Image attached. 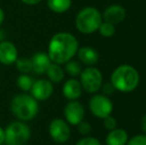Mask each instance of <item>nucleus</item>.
<instances>
[{
	"label": "nucleus",
	"mask_w": 146,
	"mask_h": 145,
	"mask_svg": "<svg viewBox=\"0 0 146 145\" xmlns=\"http://www.w3.org/2000/svg\"><path fill=\"white\" fill-rule=\"evenodd\" d=\"M0 145H6L5 143H2V144H0Z\"/></svg>",
	"instance_id": "obj_33"
},
{
	"label": "nucleus",
	"mask_w": 146,
	"mask_h": 145,
	"mask_svg": "<svg viewBox=\"0 0 146 145\" xmlns=\"http://www.w3.org/2000/svg\"><path fill=\"white\" fill-rule=\"evenodd\" d=\"M88 107L96 117L102 118L110 115L113 110L111 101L104 95H94L88 101Z\"/></svg>",
	"instance_id": "obj_7"
},
{
	"label": "nucleus",
	"mask_w": 146,
	"mask_h": 145,
	"mask_svg": "<svg viewBox=\"0 0 146 145\" xmlns=\"http://www.w3.org/2000/svg\"><path fill=\"white\" fill-rule=\"evenodd\" d=\"M140 77L137 70L130 65H121L112 72L110 83L121 93H130L139 85Z\"/></svg>",
	"instance_id": "obj_3"
},
{
	"label": "nucleus",
	"mask_w": 146,
	"mask_h": 145,
	"mask_svg": "<svg viewBox=\"0 0 146 145\" xmlns=\"http://www.w3.org/2000/svg\"><path fill=\"white\" fill-rule=\"evenodd\" d=\"M77 55L80 62L88 67H92L96 65L98 61V58H100L98 51L96 49L92 48V47L88 46L80 48L77 52Z\"/></svg>",
	"instance_id": "obj_15"
},
{
	"label": "nucleus",
	"mask_w": 146,
	"mask_h": 145,
	"mask_svg": "<svg viewBox=\"0 0 146 145\" xmlns=\"http://www.w3.org/2000/svg\"><path fill=\"white\" fill-rule=\"evenodd\" d=\"M104 125L108 130H112V129H114V128H116L117 121L114 117L108 115L104 118Z\"/></svg>",
	"instance_id": "obj_26"
},
{
	"label": "nucleus",
	"mask_w": 146,
	"mask_h": 145,
	"mask_svg": "<svg viewBox=\"0 0 146 145\" xmlns=\"http://www.w3.org/2000/svg\"><path fill=\"white\" fill-rule=\"evenodd\" d=\"M128 140V134L122 128H114L110 130L106 135V145H126Z\"/></svg>",
	"instance_id": "obj_16"
},
{
	"label": "nucleus",
	"mask_w": 146,
	"mask_h": 145,
	"mask_svg": "<svg viewBox=\"0 0 146 145\" xmlns=\"http://www.w3.org/2000/svg\"><path fill=\"white\" fill-rule=\"evenodd\" d=\"M100 35L106 37V38H110L115 34V27L113 24L108 23V22H102L98 28Z\"/></svg>",
	"instance_id": "obj_22"
},
{
	"label": "nucleus",
	"mask_w": 146,
	"mask_h": 145,
	"mask_svg": "<svg viewBox=\"0 0 146 145\" xmlns=\"http://www.w3.org/2000/svg\"><path fill=\"white\" fill-rule=\"evenodd\" d=\"M30 59L32 62V72L36 75H45L50 65L52 64L48 54L44 52L35 53Z\"/></svg>",
	"instance_id": "obj_12"
},
{
	"label": "nucleus",
	"mask_w": 146,
	"mask_h": 145,
	"mask_svg": "<svg viewBox=\"0 0 146 145\" xmlns=\"http://www.w3.org/2000/svg\"><path fill=\"white\" fill-rule=\"evenodd\" d=\"M4 40V34H3V32L2 31H0V42L1 41H3Z\"/></svg>",
	"instance_id": "obj_32"
},
{
	"label": "nucleus",
	"mask_w": 146,
	"mask_h": 145,
	"mask_svg": "<svg viewBox=\"0 0 146 145\" xmlns=\"http://www.w3.org/2000/svg\"><path fill=\"white\" fill-rule=\"evenodd\" d=\"M21 2H23L26 5H37L40 3L42 0H20Z\"/></svg>",
	"instance_id": "obj_29"
},
{
	"label": "nucleus",
	"mask_w": 146,
	"mask_h": 145,
	"mask_svg": "<svg viewBox=\"0 0 146 145\" xmlns=\"http://www.w3.org/2000/svg\"><path fill=\"white\" fill-rule=\"evenodd\" d=\"M4 19H5V14H4V11L1 7H0V26L3 24Z\"/></svg>",
	"instance_id": "obj_31"
},
{
	"label": "nucleus",
	"mask_w": 146,
	"mask_h": 145,
	"mask_svg": "<svg viewBox=\"0 0 146 145\" xmlns=\"http://www.w3.org/2000/svg\"><path fill=\"white\" fill-rule=\"evenodd\" d=\"M5 141V129L0 125V144L4 143Z\"/></svg>",
	"instance_id": "obj_30"
},
{
	"label": "nucleus",
	"mask_w": 146,
	"mask_h": 145,
	"mask_svg": "<svg viewBox=\"0 0 146 145\" xmlns=\"http://www.w3.org/2000/svg\"><path fill=\"white\" fill-rule=\"evenodd\" d=\"M102 23L100 12L94 7H86L76 17V27L82 34H92L98 31Z\"/></svg>",
	"instance_id": "obj_4"
},
{
	"label": "nucleus",
	"mask_w": 146,
	"mask_h": 145,
	"mask_svg": "<svg viewBox=\"0 0 146 145\" xmlns=\"http://www.w3.org/2000/svg\"><path fill=\"white\" fill-rule=\"evenodd\" d=\"M126 145H146V134H137L129 140Z\"/></svg>",
	"instance_id": "obj_23"
},
{
	"label": "nucleus",
	"mask_w": 146,
	"mask_h": 145,
	"mask_svg": "<svg viewBox=\"0 0 146 145\" xmlns=\"http://www.w3.org/2000/svg\"><path fill=\"white\" fill-rule=\"evenodd\" d=\"M82 71H83V68H82L81 63L78 61H74L73 59L65 64V72L72 77H79Z\"/></svg>",
	"instance_id": "obj_20"
},
{
	"label": "nucleus",
	"mask_w": 146,
	"mask_h": 145,
	"mask_svg": "<svg viewBox=\"0 0 146 145\" xmlns=\"http://www.w3.org/2000/svg\"><path fill=\"white\" fill-rule=\"evenodd\" d=\"M66 121L71 125L77 126L85 118V109L78 101H70L64 109Z\"/></svg>",
	"instance_id": "obj_10"
},
{
	"label": "nucleus",
	"mask_w": 146,
	"mask_h": 145,
	"mask_svg": "<svg viewBox=\"0 0 146 145\" xmlns=\"http://www.w3.org/2000/svg\"><path fill=\"white\" fill-rule=\"evenodd\" d=\"M30 95L38 101H45L51 97L54 93V85L48 79H40L34 81Z\"/></svg>",
	"instance_id": "obj_9"
},
{
	"label": "nucleus",
	"mask_w": 146,
	"mask_h": 145,
	"mask_svg": "<svg viewBox=\"0 0 146 145\" xmlns=\"http://www.w3.org/2000/svg\"><path fill=\"white\" fill-rule=\"evenodd\" d=\"M63 95L69 101H77L83 93V87L79 79L72 77L68 79L63 85Z\"/></svg>",
	"instance_id": "obj_14"
},
{
	"label": "nucleus",
	"mask_w": 146,
	"mask_h": 145,
	"mask_svg": "<svg viewBox=\"0 0 146 145\" xmlns=\"http://www.w3.org/2000/svg\"><path fill=\"white\" fill-rule=\"evenodd\" d=\"M49 134L57 143H66L71 137L70 124L62 118H55L49 124Z\"/></svg>",
	"instance_id": "obj_8"
},
{
	"label": "nucleus",
	"mask_w": 146,
	"mask_h": 145,
	"mask_svg": "<svg viewBox=\"0 0 146 145\" xmlns=\"http://www.w3.org/2000/svg\"><path fill=\"white\" fill-rule=\"evenodd\" d=\"M17 58V47L10 41H1L0 42V63L5 66H9V65L15 64Z\"/></svg>",
	"instance_id": "obj_11"
},
{
	"label": "nucleus",
	"mask_w": 146,
	"mask_h": 145,
	"mask_svg": "<svg viewBox=\"0 0 146 145\" xmlns=\"http://www.w3.org/2000/svg\"><path fill=\"white\" fill-rule=\"evenodd\" d=\"M76 145H102V143L98 138L92 137V136H87V137L80 139Z\"/></svg>",
	"instance_id": "obj_24"
},
{
	"label": "nucleus",
	"mask_w": 146,
	"mask_h": 145,
	"mask_svg": "<svg viewBox=\"0 0 146 145\" xmlns=\"http://www.w3.org/2000/svg\"><path fill=\"white\" fill-rule=\"evenodd\" d=\"M31 137V129L26 122L13 121L5 128L6 145H25Z\"/></svg>",
	"instance_id": "obj_5"
},
{
	"label": "nucleus",
	"mask_w": 146,
	"mask_h": 145,
	"mask_svg": "<svg viewBox=\"0 0 146 145\" xmlns=\"http://www.w3.org/2000/svg\"><path fill=\"white\" fill-rule=\"evenodd\" d=\"M49 9L54 13H65L71 8L72 0H47Z\"/></svg>",
	"instance_id": "obj_18"
},
{
	"label": "nucleus",
	"mask_w": 146,
	"mask_h": 145,
	"mask_svg": "<svg viewBox=\"0 0 146 145\" xmlns=\"http://www.w3.org/2000/svg\"><path fill=\"white\" fill-rule=\"evenodd\" d=\"M140 127H141V129H142V131L146 134V113L140 119Z\"/></svg>",
	"instance_id": "obj_28"
},
{
	"label": "nucleus",
	"mask_w": 146,
	"mask_h": 145,
	"mask_svg": "<svg viewBox=\"0 0 146 145\" xmlns=\"http://www.w3.org/2000/svg\"><path fill=\"white\" fill-rule=\"evenodd\" d=\"M10 109L13 115L20 121H30L34 119L39 112V101L30 93H23L16 95L10 103Z\"/></svg>",
	"instance_id": "obj_2"
},
{
	"label": "nucleus",
	"mask_w": 146,
	"mask_h": 145,
	"mask_svg": "<svg viewBox=\"0 0 146 145\" xmlns=\"http://www.w3.org/2000/svg\"><path fill=\"white\" fill-rule=\"evenodd\" d=\"M34 79L28 73H21L16 79V85L23 93H29L34 83Z\"/></svg>",
	"instance_id": "obj_19"
},
{
	"label": "nucleus",
	"mask_w": 146,
	"mask_h": 145,
	"mask_svg": "<svg viewBox=\"0 0 146 145\" xmlns=\"http://www.w3.org/2000/svg\"><path fill=\"white\" fill-rule=\"evenodd\" d=\"M77 126H78L79 132L81 134H83V135H88V134H90V131H92V125H90L88 122L84 121V120L80 122Z\"/></svg>",
	"instance_id": "obj_25"
},
{
	"label": "nucleus",
	"mask_w": 146,
	"mask_h": 145,
	"mask_svg": "<svg viewBox=\"0 0 146 145\" xmlns=\"http://www.w3.org/2000/svg\"><path fill=\"white\" fill-rule=\"evenodd\" d=\"M102 93L104 95H110L114 93L115 91V87H113L111 83H106L104 85H102Z\"/></svg>",
	"instance_id": "obj_27"
},
{
	"label": "nucleus",
	"mask_w": 146,
	"mask_h": 145,
	"mask_svg": "<svg viewBox=\"0 0 146 145\" xmlns=\"http://www.w3.org/2000/svg\"><path fill=\"white\" fill-rule=\"evenodd\" d=\"M80 83L83 87V91L88 93H96L102 87V73L94 67H87L83 69L80 75Z\"/></svg>",
	"instance_id": "obj_6"
},
{
	"label": "nucleus",
	"mask_w": 146,
	"mask_h": 145,
	"mask_svg": "<svg viewBox=\"0 0 146 145\" xmlns=\"http://www.w3.org/2000/svg\"><path fill=\"white\" fill-rule=\"evenodd\" d=\"M15 66L20 73H30L32 72V62L30 58L18 57L15 62Z\"/></svg>",
	"instance_id": "obj_21"
},
{
	"label": "nucleus",
	"mask_w": 146,
	"mask_h": 145,
	"mask_svg": "<svg viewBox=\"0 0 146 145\" xmlns=\"http://www.w3.org/2000/svg\"><path fill=\"white\" fill-rule=\"evenodd\" d=\"M62 65L52 63L48 68L45 75L48 77V79L53 83H59L65 77V70L62 68Z\"/></svg>",
	"instance_id": "obj_17"
},
{
	"label": "nucleus",
	"mask_w": 146,
	"mask_h": 145,
	"mask_svg": "<svg viewBox=\"0 0 146 145\" xmlns=\"http://www.w3.org/2000/svg\"><path fill=\"white\" fill-rule=\"evenodd\" d=\"M79 42L68 32H59L52 36L48 45V56L52 63L65 65L77 55Z\"/></svg>",
	"instance_id": "obj_1"
},
{
	"label": "nucleus",
	"mask_w": 146,
	"mask_h": 145,
	"mask_svg": "<svg viewBox=\"0 0 146 145\" xmlns=\"http://www.w3.org/2000/svg\"><path fill=\"white\" fill-rule=\"evenodd\" d=\"M125 16H126V11L124 7L118 4L108 6L102 14V18L104 19V21L113 24V25L121 23L125 19Z\"/></svg>",
	"instance_id": "obj_13"
}]
</instances>
